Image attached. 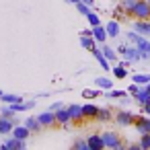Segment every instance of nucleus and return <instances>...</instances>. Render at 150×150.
I'll use <instances>...</instances> for the list:
<instances>
[{
	"mask_svg": "<svg viewBox=\"0 0 150 150\" xmlns=\"http://www.w3.org/2000/svg\"><path fill=\"white\" fill-rule=\"evenodd\" d=\"M127 41L140 50L142 60H150V39L148 37H144V35H140L138 31L132 29V33H127Z\"/></svg>",
	"mask_w": 150,
	"mask_h": 150,
	"instance_id": "1",
	"label": "nucleus"
},
{
	"mask_svg": "<svg viewBox=\"0 0 150 150\" xmlns=\"http://www.w3.org/2000/svg\"><path fill=\"white\" fill-rule=\"evenodd\" d=\"M103 142H105V148H113V150H123V144H121V138L117 132H103Z\"/></svg>",
	"mask_w": 150,
	"mask_h": 150,
	"instance_id": "2",
	"label": "nucleus"
},
{
	"mask_svg": "<svg viewBox=\"0 0 150 150\" xmlns=\"http://www.w3.org/2000/svg\"><path fill=\"white\" fill-rule=\"evenodd\" d=\"M132 15L140 21H150V4H148V0H138Z\"/></svg>",
	"mask_w": 150,
	"mask_h": 150,
	"instance_id": "3",
	"label": "nucleus"
},
{
	"mask_svg": "<svg viewBox=\"0 0 150 150\" xmlns=\"http://www.w3.org/2000/svg\"><path fill=\"white\" fill-rule=\"evenodd\" d=\"M113 119H115V123L119 127H127V125H134L136 115L129 113V111H117V115H113Z\"/></svg>",
	"mask_w": 150,
	"mask_h": 150,
	"instance_id": "4",
	"label": "nucleus"
},
{
	"mask_svg": "<svg viewBox=\"0 0 150 150\" xmlns=\"http://www.w3.org/2000/svg\"><path fill=\"white\" fill-rule=\"evenodd\" d=\"M0 148H2V150H23L25 148V140H21V138H8L2 146H0Z\"/></svg>",
	"mask_w": 150,
	"mask_h": 150,
	"instance_id": "5",
	"label": "nucleus"
},
{
	"mask_svg": "<svg viewBox=\"0 0 150 150\" xmlns=\"http://www.w3.org/2000/svg\"><path fill=\"white\" fill-rule=\"evenodd\" d=\"M86 142H88V150H103L105 148V142H103L101 134H91L86 138Z\"/></svg>",
	"mask_w": 150,
	"mask_h": 150,
	"instance_id": "6",
	"label": "nucleus"
},
{
	"mask_svg": "<svg viewBox=\"0 0 150 150\" xmlns=\"http://www.w3.org/2000/svg\"><path fill=\"white\" fill-rule=\"evenodd\" d=\"M37 119H39V123H41L43 127H52L54 123H58V121H56V113H54V111H43V113H39V115H37Z\"/></svg>",
	"mask_w": 150,
	"mask_h": 150,
	"instance_id": "7",
	"label": "nucleus"
},
{
	"mask_svg": "<svg viewBox=\"0 0 150 150\" xmlns=\"http://www.w3.org/2000/svg\"><path fill=\"white\" fill-rule=\"evenodd\" d=\"M54 113H56V121H58L60 125L68 127V123L72 121V119H70V113H68V107H60V109L54 111Z\"/></svg>",
	"mask_w": 150,
	"mask_h": 150,
	"instance_id": "8",
	"label": "nucleus"
},
{
	"mask_svg": "<svg viewBox=\"0 0 150 150\" xmlns=\"http://www.w3.org/2000/svg\"><path fill=\"white\" fill-rule=\"evenodd\" d=\"M134 125H136V132H138L140 136H142V134H148V132H150V117H136Z\"/></svg>",
	"mask_w": 150,
	"mask_h": 150,
	"instance_id": "9",
	"label": "nucleus"
},
{
	"mask_svg": "<svg viewBox=\"0 0 150 150\" xmlns=\"http://www.w3.org/2000/svg\"><path fill=\"white\" fill-rule=\"evenodd\" d=\"M134 31H138L140 35H144V37L150 39V21H140V19H136V23H134Z\"/></svg>",
	"mask_w": 150,
	"mask_h": 150,
	"instance_id": "10",
	"label": "nucleus"
},
{
	"mask_svg": "<svg viewBox=\"0 0 150 150\" xmlns=\"http://www.w3.org/2000/svg\"><path fill=\"white\" fill-rule=\"evenodd\" d=\"M105 31H107V37H119V33H121V29H119V21L117 19H113V21H109L107 25H105Z\"/></svg>",
	"mask_w": 150,
	"mask_h": 150,
	"instance_id": "11",
	"label": "nucleus"
},
{
	"mask_svg": "<svg viewBox=\"0 0 150 150\" xmlns=\"http://www.w3.org/2000/svg\"><path fill=\"white\" fill-rule=\"evenodd\" d=\"M13 127H15V121H13V119H8V117H2V115H0V136L13 134Z\"/></svg>",
	"mask_w": 150,
	"mask_h": 150,
	"instance_id": "12",
	"label": "nucleus"
},
{
	"mask_svg": "<svg viewBox=\"0 0 150 150\" xmlns=\"http://www.w3.org/2000/svg\"><path fill=\"white\" fill-rule=\"evenodd\" d=\"M123 58L127 60V62H138V60H142V56H140V50L136 47V45H127L125 47V52H123Z\"/></svg>",
	"mask_w": 150,
	"mask_h": 150,
	"instance_id": "13",
	"label": "nucleus"
},
{
	"mask_svg": "<svg viewBox=\"0 0 150 150\" xmlns=\"http://www.w3.org/2000/svg\"><path fill=\"white\" fill-rule=\"evenodd\" d=\"M68 113H70V119L72 121H82L84 115H82V105H68Z\"/></svg>",
	"mask_w": 150,
	"mask_h": 150,
	"instance_id": "14",
	"label": "nucleus"
},
{
	"mask_svg": "<svg viewBox=\"0 0 150 150\" xmlns=\"http://www.w3.org/2000/svg\"><path fill=\"white\" fill-rule=\"evenodd\" d=\"M29 134H31V129H29V127H27L25 123H23V125H21V123H17V125L13 127V136H15V138L27 140V138H29Z\"/></svg>",
	"mask_w": 150,
	"mask_h": 150,
	"instance_id": "15",
	"label": "nucleus"
},
{
	"mask_svg": "<svg viewBox=\"0 0 150 150\" xmlns=\"http://www.w3.org/2000/svg\"><path fill=\"white\" fill-rule=\"evenodd\" d=\"M93 37H95L97 43H105V41H107V31H105V27H103V25L93 27Z\"/></svg>",
	"mask_w": 150,
	"mask_h": 150,
	"instance_id": "16",
	"label": "nucleus"
},
{
	"mask_svg": "<svg viewBox=\"0 0 150 150\" xmlns=\"http://www.w3.org/2000/svg\"><path fill=\"white\" fill-rule=\"evenodd\" d=\"M97 113H99V107H97V105H93V103L82 105V115H84V119H95Z\"/></svg>",
	"mask_w": 150,
	"mask_h": 150,
	"instance_id": "17",
	"label": "nucleus"
},
{
	"mask_svg": "<svg viewBox=\"0 0 150 150\" xmlns=\"http://www.w3.org/2000/svg\"><path fill=\"white\" fill-rule=\"evenodd\" d=\"M80 45H82L84 50L93 52V50L97 47V41H95V37H93V35H80Z\"/></svg>",
	"mask_w": 150,
	"mask_h": 150,
	"instance_id": "18",
	"label": "nucleus"
},
{
	"mask_svg": "<svg viewBox=\"0 0 150 150\" xmlns=\"http://www.w3.org/2000/svg\"><path fill=\"white\" fill-rule=\"evenodd\" d=\"M0 101L4 105H13V103H23V97L21 95H8V93H2L0 95Z\"/></svg>",
	"mask_w": 150,
	"mask_h": 150,
	"instance_id": "19",
	"label": "nucleus"
},
{
	"mask_svg": "<svg viewBox=\"0 0 150 150\" xmlns=\"http://www.w3.org/2000/svg\"><path fill=\"white\" fill-rule=\"evenodd\" d=\"M93 56L97 58V62L101 64V68H103V70H111V66H109V60L103 56V52H101V50H97V47H95V50H93Z\"/></svg>",
	"mask_w": 150,
	"mask_h": 150,
	"instance_id": "20",
	"label": "nucleus"
},
{
	"mask_svg": "<svg viewBox=\"0 0 150 150\" xmlns=\"http://www.w3.org/2000/svg\"><path fill=\"white\" fill-rule=\"evenodd\" d=\"M134 101H138L140 105L148 103V101H150V91H148L146 86H144V88H140V91H138V93L134 95Z\"/></svg>",
	"mask_w": 150,
	"mask_h": 150,
	"instance_id": "21",
	"label": "nucleus"
},
{
	"mask_svg": "<svg viewBox=\"0 0 150 150\" xmlns=\"http://www.w3.org/2000/svg\"><path fill=\"white\" fill-rule=\"evenodd\" d=\"M101 52H103V56H105L107 60H117L115 47H111V45H107V43H101Z\"/></svg>",
	"mask_w": 150,
	"mask_h": 150,
	"instance_id": "22",
	"label": "nucleus"
},
{
	"mask_svg": "<svg viewBox=\"0 0 150 150\" xmlns=\"http://www.w3.org/2000/svg\"><path fill=\"white\" fill-rule=\"evenodd\" d=\"M95 119H99L101 123H107V121H111V119H113V113H111L109 109H105V107H103V109L99 107V113H97V117H95Z\"/></svg>",
	"mask_w": 150,
	"mask_h": 150,
	"instance_id": "23",
	"label": "nucleus"
},
{
	"mask_svg": "<svg viewBox=\"0 0 150 150\" xmlns=\"http://www.w3.org/2000/svg\"><path fill=\"white\" fill-rule=\"evenodd\" d=\"M25 125H27V127H29V129H31V132H39V129H41V127H43V125H41V123H39V119H37V117H33V115H31V117H27V119H25Z\"/></svg>",
	"mask_w": 150,
	"mask_h": 150,
	"instance_id": "24",
	"label": "nucleus"
},
{
	"mask_svg": "<svg viewBox=\"0 0 150 150\" xmlns=\"http://www.w3.org/2000/svg\"><path fill=\"white\" fill-rule=\"evenodd\" d=\"M95 84H97L99 88H103V91H109V88L113 86V82H111L109 78H101V76H99V78L95 80Z\"/></svg>",
	"mask_w": 150,
	"mask_h": 150,
	"instance_id": "25",
	"label": "nucleus"
},
{
	"mask_svg": "<svg viewBox=\"0 0 150 150\" xmlns=\"http://www.w3.org/2000/svg\"><path fill=\"white\" fill-rule=\"evenodd\" d=\"M113 74H115L117 78H125V76H127V68H125L123 64H117V66L113 68Z\"/></svg>",
	"mask_w": 150,
	"mask_h": 150,
	"instance_id": "26",
	"label": "nucleus"
},
{
	"mask_svg": "<svg viewBox=\"0 0 150 150\" xmlns=\"http://www.w3.org/2000/svg\"><path fill=\"white\" fill-rule=\"evenodd\" d=\"M136 84H148L150 82V74H134V78H132Z\"/></svg>",
	"mask_w": 150,
	"mask_h": 150,
	"instance_id": "27",
	"label": "nucleus"
},
{
	"mask_svg": "<svg viewBox=\"0 0 150 150\" xmlns=\"http://www.w3.org/2000/svg\"><path fill=\"white\" fill-rule=\"evenodd\" d=\"M129 93L127 91H107V97H111V99H123V97H127Z\"/></svg>",
	"mask_w": 150,
	"mask_h": 150,
	"instance_id": "28",
	"label": "nucleus"
},
{
	"mask_svg": "<svg viewBox=\"0 0 150 150\" xmlns=\"http://www.w3.org/2000/svg\"><path fill=\"white\" fill-rule=\"evenodd\" d=\"M136 2H138V0H123L121 6H123V11H125L127 15H132V11H134V6H136Z\"/></svg>",
	"mask_w": 150,
	"mask_h": 150,
	"instance_id": "29",
	"label": "nucleus"
},
{
	"mask_svg": "<svg viewBox=\"0 0 150 150\" xmlns=\"http://www.w3.org/2000/svg\"><path fill=\"white\" fill-rule=\"evenodd\" d=\"M140 146H142V150H148V148H150V132H148V134H142Z\"/></svg>",
	"mask_w": 150,
	"mask_h": 150,
	"instance_id": "30",
	"label": "nucleus"
},
{
	"mask_svg": "<svg viewBox=\"0 0 150 150\" xmlns=\"http://www.w3.org/2000/svg\"><path fill=\"white\" fill-rule=\"evenodd\" d=\"M0 115H2V117H8V119H15V111L11 109V105H6V107L0 109Z\"/></svg>",
	"mask_w": 150,
	"mask_h": 150,
	"instance_id": "31",
	"label": "nucleus"
},
{
	"mask_svg": "<svg viewBox=\"0 0 150 150\" xmlns=\"http://www.w3.org/2000/svg\"><path fill=\"white\" fill-rule=\"evenodd\" d=\"M86 19H88V23H91V27H97V25H101V19H99V17H97V15H95L93 11H91V13L86 15Z\"/></svg>",
	"mask_w": 150,
	"mask_h": 150,
	"instance_id": "32",
	"label": "nucleus"
},
{
	"mask_svg": "<svg viewBox=\"0 0 150 150\" xmlns=\"http://www.w3.org/2000/svg\"><path fill=\"white\" fill-rule=\"evenodd\" d=\"M74 150H88V142H86L84 138L76 140V142H74Z\"/></svg>",
	"mask_w": 150,
	"mask_h": 150,
	"instance_id": "33",
	"label": "nucleus"
},
{
	"mask_svg": "<svg viewBox=\"0 0 150 150\" xmlns=\"http://www.w3.org/2000/svg\"><path fill=\"white\" fill-rule=\"evenodd\" d=\"M76 8H78V13H80V15H84V17L91 13V6H88V4H84V2H76Z\"/></svg>",
	"mask_w": 150,
	"mask_h": 150,
	"instance_id": "34",
	"label": "nucleus"
},
{
	"mask_svg": "<svg viewBox=\"0 0 150 150\" xmlns=\"http://www.w3.org/2000/svg\"><path fill=\"white\" fill-rule=\"evenodd\" d=\"M82 97H84V99H95V97H99V91H93V88H84V91H82Z\"/></svg>",
	"mask_w": 150,
	"mask_h": 150,
	"instance_id": "35",
	"label": "nucleus"
},
{
	"mask_svg": "<svg viewBox=\"0 0 150 150\" xmlns=\"http://www.w3.org/2000/svg\"><path fill=\"white\" fill-rule=\"evenodd\" d=\"M123 15H127V13H125V11H123V6H117V8H115V11H113V17H115V19H117V21H119V19H125V17H123Z\"/></svg>",
	"mask_w": 150,
	"mask_h": 150,
	"instance_id": "36",
	"label": "nucleus"
},
{
	"mask_svg": "<svg viewBox=\"0 0 150 150\" xmlns=\"http://www.w3.org/2000/svg\"><path fill=\"white\" fill-rule=\"evenodd\" d=\"M138 91H140V86H138V84H136V82H134V84H132V86H129V88H127V93H129V95H132V97H134V95H136V93H138Z\"/></svg>",
	"mask_w": 150,
	"mask_h": 150,
	"instance_id": "37",
	"label": "nucleus"
},
{
	"mask_svg": "<svg viewBox=\"0 0 150 150\" xmlns=\"http://www.w3.org/2000/svg\"><path fill=\"white\" fill-rule=\"evenodd\" d=\"M142 111H144V115H150V101L142 105Z\"/></svg>",
	"mask_w": 150,
	"mask_h": 150,
	"instance_id": "38",
	"label": "nucleus"
},
{
	"mask_svg": "<svg viewBox=\"0 0 150 150\" xmlns=\"http://www.w3.org/2000/svg\"><path fill=\"white\" fill-rule=\"evenodd\" d=\"M127 150H142V146H140V142H138V144H129Z\"/></svg>",
	"mask_w": 150,
	"mask_h": 150,
	"instance_id": "39",
	"label": "nucleus"
},
{
	"mask_svg": "<svg viewBox=\"0 0 150 150\" xmlns=\"http://www.w3.org/2000/svg\"><path fill=\"white\" fill-rule=\"evenodd\" d=\"M60 107H64V105H62V103H54V105H52V107H50V111H58V109H60Z\"/></svg>",
	"mask_w": 150,
	"mask_h": 150,
	"instance_id": "40",
	"label": "nucleus"
},
{
	"mask_svg": "<svg viewBox=\"0 0 150 150\" xmlns=\"http://www.w3.org/2000/svg\"><path fill=\"white\" fill-rule=\"evenodd\" d=\"M80 35H93V29H84V31H82Z\"/></svg>",
	"mask_w": 150,
	"mask_h": 150,
	"instance_id": "41",
	"label": "nucleus"
},
{
	"mask_svg": "<svg viewBox=\"0 0 150 150\" xmlns=\"http://www.w3.org/2000/svg\"><path fill=\"white\" fill-rule=\"evenodd\" d=\"M80 2H84V4H88V6H93V0H80Z\"/></svg>",
	"mask_w": 150,
	"mask_h": 150,
	"instance_id": "42",
	"label": "nucleus"
},
{
	"mask_svg": "<svg viewBox=\"0 0 150 150\" xmlns=\"http://www.w3.org/2000/svg\"><path fill=\"white\" fill-rule=\"evenodd\" d=\"M66 2H70V4H76V2H80V0H66Z\"/></svg>",
	"mask_w": 150,
	"mask_h": 150,
	"instance_id": "43",
	"label": "nucleus"
},
{
	"mask_svg": "<svg viewBox=\"0 0 150 150\" xmlns=\"http://www.w3.org/2000/svg\"><path fill=\"white\" fill-rule=\"evenodd\" d=\"M0 95H2V88H0Z\"/></svg>",
	"mask_w": 150,
	"mask_h": 150,
	"instance_id": "44",
	"label": "nucleus"
},
{
	"mask_svg": "<svg viewBox=\"0 0 150 150\" xmlns=\"http://www.w3.org/2000/svg\"><path fill=\"white\" fill-rule=\"evenodd\" d=\"M148 4H150V0H148Z\"/></svg>",
	"mask_w": 150,
	"mask_h": 150,
	"instance_id": "45",
	"label": "nucleus"
}]
</instances>
